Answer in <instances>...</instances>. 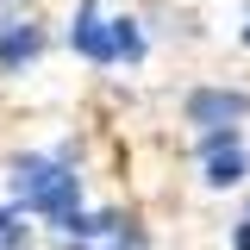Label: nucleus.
<instances>
[{"mask_svg": "<svg viewBox=\"0 0 250 250\" xmlns=\"http://www.w3.org/2000/svg\"><path fill=\"white\" fill-rule=\"evenodd\" d=\"M13 200L62 225L82 200V175L69 169V156H19L13 163Z\"/></svg>", "mask_w": 250, "mask_h": 250, "instance_id": "obj_1", "label": "nucleus"}, {"mask_svg": "<svg viewBox=\"0 0 250 250\" xmlns=\"http://www.w3.org/2000/svg\"><path fill=\"white\" fill-rule=\"evenodd\" d=\"M250 113V94H231V88H200L188 94V125H207V131H225Z\"/></svg>", "mask_w": 250, "mask_h": 250, "instance_id": "obj_2", "label": "nucleus"}, {"mask_svg": "<svg viewBox=\"0 0 250 250\" xmlns=\"http://www.w3.org/2000/svg\"><path fill=\"white\" fill-rule=\"evenodd\" d=\"M69 44H75L88 62H113V19H106L100 6H75V19H69Z\"/></svg>", "mask_w": 250, "mask_h": 250, "instance_id": "obj_3", "label": "nucleus"}, {"mask_svg": "<svg viewBox=\"0 0 250 250\" xmlns=\"http://www.w3.org/2000/svg\"><path fill=\"white\" fill-rule=\"evenodd\" d=\"M44 50V31L31 25V19H13V25H0V69L6 75H19L31 57Z\"/></svg>", "mask_w": 250, "mask_h": 250, "instance_id": "obj_4", "label": "nucleus"}, {"mask_svg": "<svg viewBox=\"0 0 250 250\" xmlns=\"http://www.w3.org/2000/svg\"><path fill=\"white\" fill-rule=\"evenodd\" d=\"M113 57L144 62V31H138V19H113Z\"/></svg>", "mask_w": 250, "mask_h": 250, "instance_id": "obj_5", "label": "nucleus"}, {"mask_svg": "<svg viewBox=\"0 0 250 250\" xmlns=\"http://www.w3.org/2000/svg\"><path fill=\"white\" fill-rule=\"evenodd\" d=\"M0 250H25V225L13 213H0Z\"/></svg>", "mask_w": 250, "mask_h": 250, "instance_id": "obj_6", "label": "nucleus"}, {"mask_svg": "<svg viewBox=\"0 0 250 250\" xmlns=\"http://www.w3.org/2000/svg\"><path fill=\"white\" fill-rule=\"evenodd\" d=\"M238 250H250V219H244V225H238Z\"/></svg>", "mask_w": 250, "mask_h": 250, "instance_id": "obj_7", "label": "nucleus"}, {"mask_svg": "<svg viewBox=\"0 0 250 250\" xmlns=\"http://www.w3.org/2000/svg\"><path fill=\"white\" fill-rule=\"evenodd\" d=\"M0 6H13V0H0Z\"/></svg>", "mask_w": 250, "mask_h": 250, "instance_id": "obj_8", "label": "nucleus"}, {"mask_svg": "<svg viewBox=\"0 0 250 250\" xmlns=\"http://www.w3.org/2000/svg\"><path fill=\"white\" fill-rule=\"evenodd\" d=\"M244 38H250V25H244Z\"/></svg>", "mask_w": 250, "mask_h": 250, "instance_id": "obj_9", "label": "nucleus"}]
</instances>
